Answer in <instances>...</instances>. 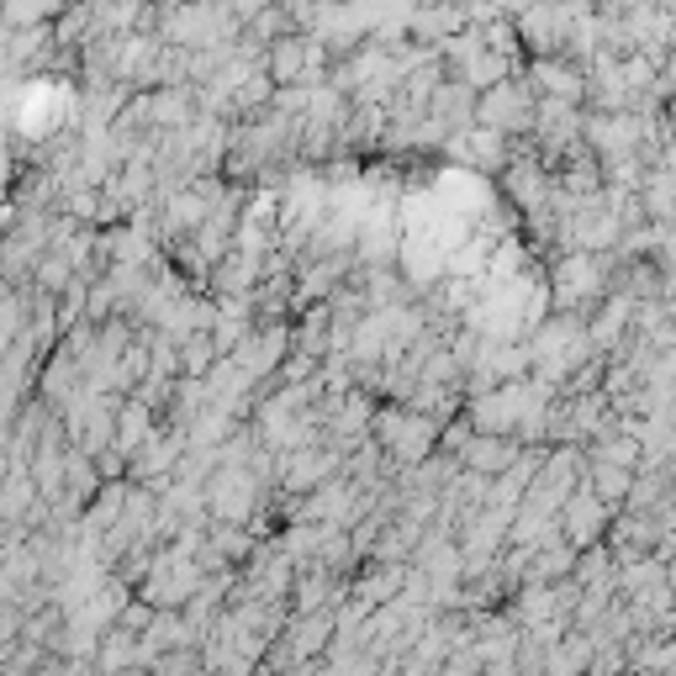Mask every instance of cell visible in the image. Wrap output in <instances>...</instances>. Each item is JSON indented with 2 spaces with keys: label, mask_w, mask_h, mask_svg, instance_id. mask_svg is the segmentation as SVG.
<instances>
[{
  "label": "cell",
  "mask_w": 676,
  "mask_h": 676,
  "mask_svg": "<svg viewBox=\"0 0 676 676\" xmlns=\"http://www.w3.org/2000/svg\"><path fill=\"white\" fill-rule=\"evenodd\" d=\"M465 465H476V471H486V476L507 471V465H513V444H507V434H476V439H465Z\"/></svg>",
  "instance_id": "cell-9"
},
{
  "label": "cell",
  "mask_w": 676,
  "mask_h": 676,
  "mask_svg": "<svg viewBox=\"0 0 676 676\" xmlns=\"http://www.w3.org/2000/svg\"><path fill=\"white\" fill-rule=\"evenodd\" d=\"M672 133H676V106H672Z\"/></svg>",
  "instance_id": "cell-14"
},
{
  "label": "cell",
  "mask_w": 676,
  "mask_h": 676,
  "mask_svg": "<svg viewBox=\"0 0 676 676\" xmlns=\"http://www.w3.org/2000/svg\"><path fill=\"white\" fill-rule=\"evenodd\" d=\"M476 117H482V127H492V133H524V127L539 122V106H534L529 85H507L503 80V85H492L482 96Z\"/></svg>",
  "instance_id": "cell-1"
},
{
  "label": "cell",
  "mask_w": 676,
  "mask_h": 676,
  "mask_svg": "<svg viewBox=\"0 0 676 676\" xmlns=\"http://www.w3.org/2000/svg\"><path fill=\"white\" fill-rule=\"evenodd\" d=\"M534 80L550 91V101H571V106H577V101L587 96V91H581V74H571L566 64H539V70H534Z\"/></svg>",
  "instance_id": "cell-12"
},
{
  "label": "cell",
  "mask_w": 676,
  "mask_h": 676,
  "mask_svg": "<svg viewBox=\"0 0 676 676\" xmlns=\"http://www.w3.org/2000/svg\"><path fill=\"white\" fill-rule=\"evenodd\" d=\"M598 286H603V270H598V260H592L587 249L571 254V260H560L556 275H550V291H556L560 307H581V302H592Z\"/></svg>",
  "instance_id": "cell-3"
},
{
  "label": "cell",
  "mask_w": 676,
  "mask_h": 676,
  "mask_svg": "<svg viewBox=\"0 0 676 676\" xmlns=\"http://www.w3.org/2000/svg\"><path fill=\"white\" fill-rule=\"evenodd\" d=\"M603 524H608V497H598V492H571V503L560 507V529H566L571 545H592L603 534Z\"/></svg>",
  "instance_id": "cell-4"
},
{
  "label": "cell",
  "mask_w": 676,
  "mask_h": 676,
  "mask_svg": "<svg viewBox=\"0 0 676 676\" xmlns=\"http://www.w3.org/2000/svg\"><path fill=\"white\" fill-rule=\"evenodd\" d=\"M376 439L397 460H423V450L434 444V423L418 412H387V418H376Z\"/></svg>",
  "instance_id": "cell-2"
},
{
  "label": "cell",
  "mask_w": 676,
  "mask_h": 676,
  "mask_svg": "<svg viewBox=\"0 0 676 676\" xmlns=\"http://www.w3.org/2000/svg\"><path fill=\"white\" fill-rule=\"evenodd\" d=\"M619 228H624V222H619V212L598 201V207H581V218H577V239L587 243V249H603V243L619 239Z\"/></svg>",
  "instance_id": "cell-10"
},
{
  "label": "cell",
  "mask_w": 676,
  "mask_h": 676,
  "mask_svg": "<svg viewBox=\"0 0 676 676\" xmlns=\"http://www.w3.org/2000/svg\"><path fill=\"white\" fill-rule=\"evenodd\" d=\"M196 581H201V571H196L191 556H169L159 560V571L148 577V603L165 608V603H186L196 592Z\"/></svg>",
  "instance_id": "cell-5"
},
{
  "label": "cell",
  "mask_w": 676,
  "mask_h": 676,
  "mask_svg": "<svg viewBox=\"0 0 676 676\" xmlns=\"http://www.w3.org/2000/svg\"><path fill=\"white\" fill-rule=\"evenodd\" d=\"M587 144L603 148V154H624V148L640 144V127L629 117H592L587 122Z\"/></svg>",
  "instance_id": "cell-8"
},
{
  "label": "cell",
  "mask_w": 676,
  "mask_h": 676,
  "mask_svg": "<svg viewBox=\"0 0 676 676\" xmlns=\"http://www.w3.org/2000/svg\"><path fill=\"white\" fill-rule=\"evenodd\" d=\"M328 476H334V455H323V450H302V455H291V465H286V486H296V492L328 482Z\"/></svg>",
  "instance_id": "cell-11"
},
{
  "label": "cell",
  "mask_w": 676,
  "mask_h": 676,
  "mask_svg": "<svg viewBox=\"0 0 676 676\" xmlns=\"http://www.w3.org/2000/svg\"><path fill=\"white\" fill-rule=\"evenodd\" d=\"M566 32H571L566 6H534L529 17H524V38H529L539 53H556L560 43H566Z\"/></svg>",
  "instance_id": "cell-7"
},
{
  "label": "cell",
  "mask_w": 676,
  "mask_h": 676,
  "mask_svg": "<svg viewBox=\"0 0 676 676\" xmlns=\"http://www.w3.org/2000/svg\"><path fill=\"white\" fill-rule=\"evenodd\" d=\"M302 70H307V43H296V38L275 43V53H270V74H275L281 85H291Z\"/></svg>",
  "instance_id": "cell-13"
},
{
  "label": "cell",
  "mask_w": 676,
  "mask_h": 676,
  "mask_svg": "<svg viewBox=\"0 0 676 676\" xmlns=\"http://www.w3.org/2000/svg\"><path fill=\"white\" fill-rule=\"evenodd\" d=\"M249 507H254V476L249 471H222L212 482V513L239 524V518H249Z\"/></svg>",
  "instance_id": "cell-6"
}]
</instances>
